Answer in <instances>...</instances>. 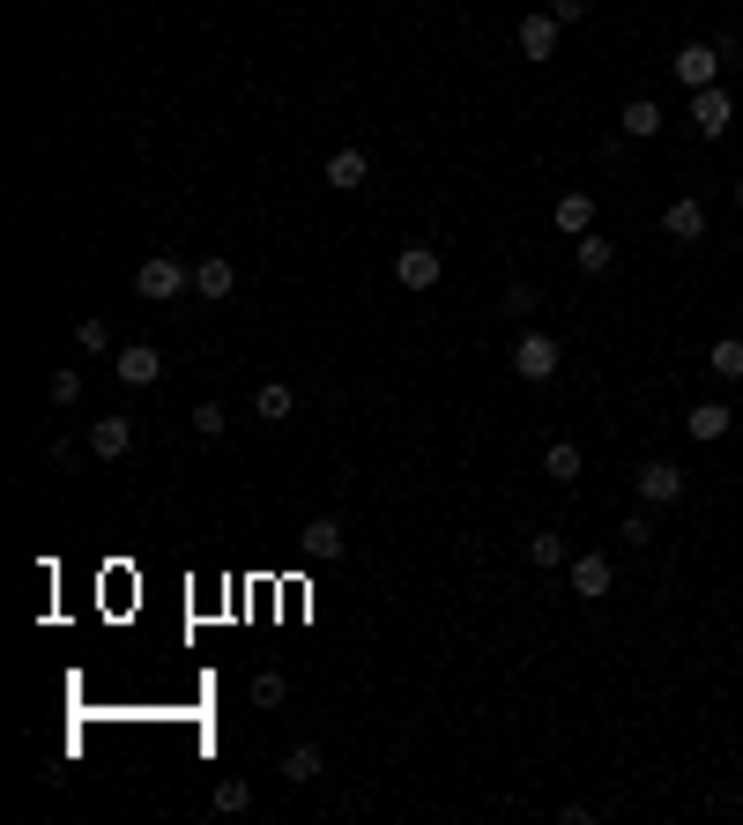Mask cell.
I'll return each instance as SVG.
<instances>
[{"mask_svg": "<svg viewBox=\"0 0 743 825\" xmlns=\"http://www.w3.org/2000/svg\"><path fill=\"white\" fill-rule=\"evenodd\" d=\"M297 550H305L313 566H335V558H343V521H335V513H313V521L297 528Z\"/></svg>", "mask_w": 743, "mask_h": 825, "instance_id": "obj_6", "label": "cell"}, {"mask_svg": "<svg viewBox=\"0 0 743 825\" xmlns=\"http://www.w3.org/2000/svg\"><path fill=\"white\" fill-rule=\"evenodd\" d=\"M624 134H632V142H647V134H662V104H654V98H632V104H624Z\"/></svg>", "mask_w": 743, "mask_h": 825, "instance_id": "obj_19", "label": "cell"}, {"mask_svg": "<svg viewBox=\"0 0 743 825\" xmlns=\"http://www.w3.org/2000/svg\"><path fill=\"white\" fill-rule=\"evenodd\" d=\"M194 431H201V439H223V401H201V409H194Z\"/></svg>", "mask_w": 743, "mask_h": 825, "instance_id": "obj_28", "label": "cell"}, {"mask_svg": "<svg viewBox=\"0 0 743 825\" xmlns=\"http://www.w3.org/2000/svg\"><path fill=\"white\" fill-rule=\"evenodd\" d=\"M320 766H327V758H320V744H291V751H283V781H291V788L320 781Z\"/></svg>", "mask_w": 743, "mask_h": 825, "instance_id": "obj_15", "label": "cell"}, {"mask_svg": "<svg viewBox=\"0 0 743 825\" xmlns=\"http://www.w3.org/2000/svg\"><path fill=\"white\" fill-rule=\"evenodd\" d=\"M74 343H82V350H104V343H112V327H104V320H82V327H74Z\"/></svg>", "mask_w": 743, "mask_h": 825, "instance_id": "obj_29", "label": "cell"}, {"mask_svg": "<svg viewBox=\"0 0 743 825\" xmlns=\"http://www.w3.org/2000/svg\"><path fill=\"white\" fill-rule=\"evenodd\" d=\"M194 291H201V298H231V291H238V268H231V261H223V253H208V261H201V268H194Z\"/></svg>", "mask_w": 743, "mask_h": 825, "instance_id": "obj_13", "label": "cell"}, {"mask_svg": "<svg viewBox=\"0 0 743 825\" xmlns=\"http://www.w3.org/2000/svg\"><path fill=\"white\" fill-rule=\"evenodd\" d=\"M498 305H506V320H528V313H536V305H543V298H536L528 283H513V291H506V298H498Z\"/></svg>", "mask_w": 743, "mask_h": 825, "instance_id": "obj_25", "label": "cell"}, {"mask_svg": "<svg viewBox=\"0 0 743 825\" xmlns=\"http://www.w3.org/2000/svg\"><path fill=\"white\" fill-rule=\"evenodd\" d=\"M120 379H126V387H156V379H164V357L149 350V343H126V350H120Z\"/></svg>", "mask_w": 743, "mask_h": 825, "instance_id": "obj_11", "label": "cell"}, {"mask_svg": "<svg viewBox=\"0 0 743 825\" xmlns=\"http://www.w3.org/2000/svg\"><path fill=\"white\" fill-rule=\"evenodd\" d=\"M543 476H550V483H580V447H572V439H550V447H543Z\"/></svg>", "mask_w": 743, "mask_h": 825, "instance_id": "obj_16", "label": "cell"}, {"mask_svg": "<svg viewBox=\"0 0 743 825\" xmlns=\"http://www.w3.org/2000/svg\"><path fill=\"white\" fill-rule=\"evenodd\" d=\"M729 425H736V417H729L721 401H699L692 417H684V431H692V439H729Z\"/></svg>", "mask_w": 743, "mask_h": 825, "instance_id": "obj_18", "label": "cell"}, {"mask_svg": "<svg viewBox=\"0 0 743 825\" xmlns=\"http://www.w3.org/2000/svg\"><path fill=\"white\" fill-rule=\"evenodd\" d=\"M52 401H60V409H74V401H82V373H68V365H60V373H52Z\"/></svg>", "mask_w": 743, "mask_h": 825, "instance_id": "obj_27", "label": "cell"}, {"mask_svg": "<svg viewBox=\"0 0 743 825\" xmlns=\"http://www.w3.org/2000/svg\"><path fill=\"white\" fill-rule=\"evenodd\" d=\"M253 706H283V670H261V676H253Z\"/></svg>", "mask_w": 743, "mask_h": 825, "instance_id": "obj_26", "label": "cell"}, {"mask_svg": "<svg viewBox=\"0 0 743 825\" xmlns=\"http://www.w3.org/2000/svg\"><path fill=\"white\" fill-rule=\"evenodd\" d=\"M126 447H134V425H126V417H98V425H90V454H98V461H120Z\"/></svg>", "mask_w": 743, "mask_h": 825, "instance_id": "obj_12", "label": "cell"}, {"mask_svg": "<svg viewBox=\"0 0 743 825\" xmlns=\"http://www.w3.org/2000/svg\"><path fill=\"white\" fill-rule=\"evenodd\" d=\"M216 811H231V818H238V811H253V781H216Z\"/></svg>", "mask_w": 743, "mask_h": 825, "instance_id": "obj_24", "label": "cell"}, {"mask_svg": "<svg viewBox=\"0 0 743 825\" xmlns=\"http://www.w3.org/2000/svg\"><path fill=\"white\" fill-rule=\"evenodd\" d=\"M684 499V469L676 461H647L640 469V506H676Z\"/></svg>", "mask_w": 743, "mask_h": 825, "instance_id": "obj_7", "label": "cell"}, {"mask_svg": "<svg viewBox=\"0 0 743 825\" xmlns=\"http://www.w3.org/2000/svg\"><path fill=\"white\" fill-rule=\"evenodd\" d=\"M692 126L699 134H706V142H721V134H729V126H736V98H729V90H692Z\"/></svg>", "mask_w": 743, "mask_h": 825, "instance_id": "obj_3", "label": "cell"}, {"mask_svg": "<svg viewBox=\"0 0 743 825\" xmlns=\"http://www.w3.org/2000/svg\"><path fill=\"white\" fill-rule=\"evenodd\" d=\"M528 566H543V573H550V566H566V536H550V528H543V536H528Z\"/></svg>", "mask_w": 743, "mask_h": 825, "instance_id": "obj_23", "label": "cell"}, {"mask_svg": "<svg viewBox=\"0 0 743 825\" xmlns=\"http://www.w3.org/2000/svg\"><path fill=\"white\" fill-rule=\"evenodd\" d=\"M662 231L676 238V246H692V238H706V201H699V194L669 201V208H662Z\"/></svg>", "mask_w": 743, "mask_h": 825, "instance_id": "obj_8", "label": "cell"}, {"mask_svg": "<svg viewBox=\"0 0 743 825\" xmlns=\"http://www.w3.org/2000/svg\"><path fill=\"white\" fill-rule=\"evenodd\" d=\"M618 536H624V543H632V550H640L647 536H654V521H647V513H624V528H618Z\"/></svg>", "mask_w": 743, "mask_h": 825, "instance_id": "obj_30", "label": "cell"}, {"mask_svg": "<svg viewBox=\"0 0 743 825\" xmlns=\"http://www.w3.org/2000/svg\"><path fill=\"white\" fill-rule=\"evenodd\" d=\"M558 343H550V335H536V327H520L513 335V373L520 379H536V387H543V379H558Z\"/></svg>", "mask_w": 743, "mask_h": 825, "instance_id": "obj_1", "label": "cell"}, {"mask_svg": "<svg viewBox=\"0 0 743 825\" xmlns=\"http://www.w3.org/2000/svg\"><path fill=\"white\" fill-rule=\"evenodd\" d=\"M186 283H194V275L179 268L172 253H156V261H142V268H134V291H142L149 305H164V298H179V291H186Z\"/></svg>", "mask_w": 743, "mask_h": 825, "instance_id": "obj_2", "label": "cell"}, {"mask_svg": "<svg viewBox=\"0 0 743 825\" xmlns=\"http://www.w3.org/2000/svg\"><path fill=\"white\" fill-rule=\"evenodd\" d=\"M550 16L558 23H588V0H550Z\"/></svg>", "mask_w": 743, "mask_h": 825, "instance_id": "obj_31", "label": "cell"}, {"mask_svg": "<svg viewBox=\"0 0 743 825\" xmlns=\"http://www.w3.org/2000/svg\"><path fill=\"white\" fill-rule=\"evenodd\" d=\"M395 283H401V291H431V283H439V253H431V246H401L395 253Z\"/></svg>", "mask_w": 743, "mask_h": 825, "instance_id": "obj_9", "label": "cell"}, {"mask_svg": "<svg viewBox=\"0 0 743 825\" xmlns=\"http://www.w3.org/2000/svg\"><path fill=\"white\" fill-rule=\"evenodd\" d=\"M253 409H261L268 425H291V417H297V395H291V387H283V379H268V387L253 395Z\"/></svg>", "mask_w": 743, "mask_h": 825, "instance_id": "obj_17", "label": "cell"}, {"mask_svg": "<svg viewBox=\"0 0 743 825\" xmlns=\"http://www.w3.org/2000/svg\"><path fill=\"white\" fill-rule=\"evenodd\" d=\"M610 588H618V566H610L602 550H580V558H572V595H580V602H602Z\"/></svg>", "mask_w": 743, "mask_h": 825, "instance_id": "obj_5", "label": "cell"}, {"mask_svg": "<svg viewBox=\"0 0 743 825\" xmlns=\"http://www.w3.org/2000/svg\"><path fill=\"white\" fill-rule=\"evenodd\" d=\"M706 365H714V379H743V335H721L706 350Z\"/></svg>", "mask_w": 743, "mask_h": 825, "instance_id": "obj_22", "label": "cell"}, {"mask_svg": "<svg viewBox=\"0 0 743 825\" xmlns=\"http://www.w3.org/2000/svg\"><path fill=\"white\" fill-rule=\"evenodd\" d=\"M365 179H372V156L365 150H335V156H327V186H335V194H357Z\"/></svg>", "mask_w": 743, "mask_h": 825, "instance_id": "obj_10", "label": "cell"}, {"mask_svg": "<svg viewBox=\"0 0 743 825\" xmlns=\"http://www.w3.org/2000/svg\"><path fill=\"white\" fill-rule=\"evenodd\" d=\"M736 208H743V179H736Z\"/></svg>", "mask_w": 743, "mask_h": 825, "instance_id": "obj_32", "label": "cell"}, {"mask_svg": "<svg viewBox=\"0 0 743 825\" xmlns=\"http://www.w3.org/2000/svg\"><path fill=\"white\" fill-rule=\"evenodd\" d=\"M669 75L684 82V90H714L721 82V45H684L676 60H669Z\"/></svg>", "mask_w": 743, "mask_h": 825, "instance_id": "obj_4", "label": "cell"}, {"mask_svg": "<svg viewBox=\"0 0 743 825\" xmlns=\"http://www.w3.org/2000/svg\"><path fill=\"white\" fill-rule=\"evenodd\" d=\"M550 216H558V231H572V238H580V231H594V194H566Z\"/></svg>", "mask_w": 743, "mask_h": 825, "instance_id": "obj_20", "label": "cell"}, {"mask_svg": "<svg viewBox=\"0 0 743 825\" xmlns=\"http://www.w3.org/2000/svg\"><path fill=\"white\" fill-rule=\"evenodd\" d=\"M610 268H618V246L594 238V231H580V275H610Z\"/></svg>", "mask_w": 743, "mask_h": 825, "instance_id": "obj_21", "label": "cell"}, {"mask_svg": "<svg viewBox=\"0 0 743 825\" xmlns=\"http://www.w3.org/2000/svg\"><path fill=\"white\" fill-rule=\"evenodd\" d=\"M558 16H520V52H528V60H550V52H558Z\"/></svg>", "mask_w": 743, "mask_h": 825, "instance_id": "obj_14", "label": "cell"}]
</instances>
